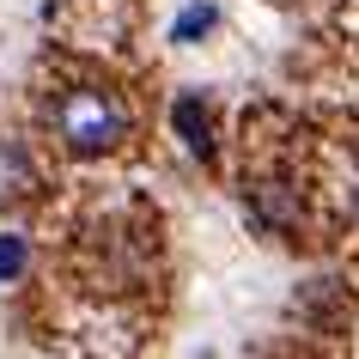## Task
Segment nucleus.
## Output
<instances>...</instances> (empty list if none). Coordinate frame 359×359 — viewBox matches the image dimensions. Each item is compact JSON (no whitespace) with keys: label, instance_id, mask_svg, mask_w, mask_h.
I'll return each mask as SVG.
<instances>
[{"label":"nucleus","instance_id":"nucleus-1","mask_svg":"<svg viewBox=\"0 0 359 359\" xmlns=\"http://www.w3.org/2000/svg\"><path fill=\"white\" fill-rule=\"evenodd\" d=\"M55 128H61V140H67V152H104V147L122 140L128 116H122V104H116L110 92H74L55 110Z\"/></svg>","mask_w":359,"mask_h":359},{"label":"nucleus","instance_id":"nucleus-2","mask_svg":"<svg viewBox=\"0 0 359 359\" xmlns=\"http://www.w3.org/2000/svg\"><path fill=\"white\" fill-rule=\"evenodd\" d=\"M177 128H183V140H189V152L208 158V116H201L195 97H177Z\"/></svg>","mask_w":359,"mask_h":359},{"label":"nucleus","instance_id":"nucleus-3","mask_svg":"<svg viewBox=\"0 0 359 359\" xmlns=\"http://www.w3.org/2000/svg\"><path fill=\"white\" fill-rule=\"evenodd\" d=\"M19 268H25V244H19V238H0V280L19 274Z\"/></svg>","mask_w":359,"mask_h":359},{"label":"nucleus","instance_id":"nucleus-4","mask_svg":"<svg viewBox=\"0 0 359 359\" xmlns=\"http://www.w3.org/2000/svg\"><path fill=\"white\" fill-rule=\"evenodd\" d=\"M208 25H213V13H208V6H189V13L177 19V37H195V31H208Z\"/></svg>","mask_w":359,"mask_h":359}]
</instances>
